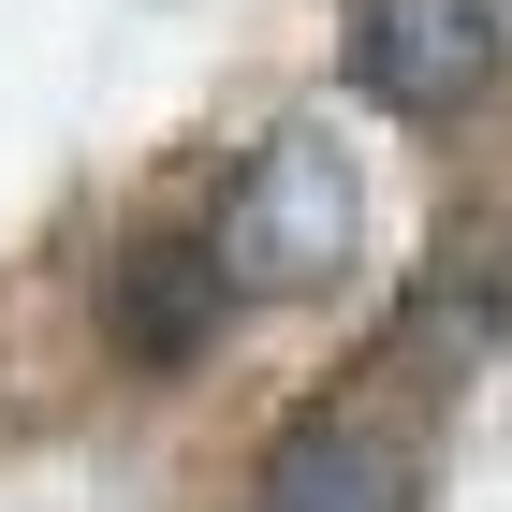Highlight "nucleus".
<instances>
[{
    "mask_svg": "<svg viewBox=\"0 0 512 512\" xmlns=\"http://www.w3.org/2000/svg\"><path fill=\"white\" fill-rule=\"evenodd\" d=\"M352 235H366L352 147H337L322 118L264 132V147H249V176H235V205H220V264H235L249 293H322V278L352 264Z\"/></svg>",
    "mask_w": 512,
    "mask_h": 512,
    "instance_id": "obj_1",
    "label": "nucleus"
},
{
    "mask_svg": "<svg viewBox=\"0 0 512 512\" xmlns=\"http://www.w3.org/2000/svg\"><path fill=\"white\" fill-rule=\"evenodd\" d=\"M352 74L395 118H454V103H483V74H498V15H483V0H366L352 15Z\"/></svg>",
    "mask_w": 512,
    "mask_h": 512,
    "instance_id": "obj_2",
    "label": "nucleus"
},
{
    "mask_svg": "<svg viewBox=\"0 0 512 512\" xmlns=\"http://www.w3.org/2000/svg\"><path fill=\"white\" fill-rule=\"evenodd\" d=\"M220 308H235L220 235H132L118 264H103V352H132V366L220 352Z\"/></svg>",
    "mask_w": 512,
    "mask_h": 512,
    "instance_id": "obj_3",
    "label": "nucleus"
},
{
    "mask_svg": "<svg viewBox=\"0 0 512 512\" xmlns=\"http://www.w3.org/2000/svg\"><path fill=\"white\" fill-rule=\"evenodd\" d=\"M425 469H410V439L366 425V410H308V425L264 439V469H249V512H410Z\"/></svg>",
    "mask_w": 512,
    "mask_h": 512,
    "instance_id": "obj_4",
    "label": "nucleus"
}]
</instances>
